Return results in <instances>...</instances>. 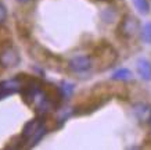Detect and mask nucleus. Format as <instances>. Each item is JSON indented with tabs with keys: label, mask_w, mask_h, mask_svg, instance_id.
<instances>
[{
	"label": "nucleus",
	"mask_w": 151,
	"mask_h": 150,
	"mask_svg": "<svg viewBox=\"0 0 151 150\" xmlns=\"http://www.w3.org/2000/svg\"><path fill=\"white\" fill-rule=\"evenodd\" d=\"M22 88H24V82L18 77L0 82V100L4 99V97H7L10 95H14L17 92H21Z\"/></svg>",
	"instance_id": "7ed1b4c3"
},
{
	"label": "nucleus",
	"mask_w": 151,
	"mask_h": 150,
	"mask_svg": "<svg viewBox=\"0 0 151 150\" xmlns=\"http://www.w3.org/2000/svg\"><path fill=\"white\" fill-rule=\"evenodd\" d=\"M139 28H140V25H139L137 18L130 15V14H128V15H125L124 18H122V22L119 25L118 31L124 38H128L129 39V38H133L137 33Z\"/></svg>",
	"instance_id": "f03ea898"
},
{
	"label": "nucleus",
	"mask_w": 151,
	"mask_h": 150,
	"mask_svg": "<svg viewBox=\"0 0 151 150\" xmlns=\"http://www.w3.org/2000/svg\"><path fill=\"white\" fill-rule=\"evenodd\" d=\"M7 18V10H6L4 4L0 1V24H3Z\"/></svg>",
	"instance_id": "f8f14e48"
},
{
	"label": "nucleus",
	"mask_w": 151,
	"mask_h": 150,
	"mask_svg": "<svg viewBox=\"0 0 151 150\" xmlns=\"http://www.w3.org/2000/svg\"><path fill=\"white\" fill-rule=\"evenodd\" d=\"M18 1H21V3H27V1H31V0H18Z\"/></svg>",
	"instance_id": "ddd939ff"
},
{
	"label": "nucleus",
	"mask_w": 151,
	"mask_h": 150,
	"mask_svg": "<svg viewBox=\"0 0 151 150\" xmlns=\"http://www.w3.org/2000/svg\"><path fill=\"white\" fill-rule=\"evenodd\" d=\"M46 133V127L42 120H32L29 122L25 124V127L22 129V142L28 143V146H35L37 142Z\"/></svg>",
	"instance_id": "f257e3e1"
},
{
	"label": "nucleus",
	"mask_w": 151,
	"mask_h": 150,
	"mask_svg": "<svg viewBox=\"0 0 151 150\" xmlns=\"http://www.w3.org/2000/svg\"><path fill=\"white\" fill-rule=\"evenodd\" d=\"M19 63V54L18 51L9 46L6 47L1 53H0V64L4 67V68H11V67H15L17 64Z\"/></svg>",
	"instance_id": "20e7f679"
},
{
	"label": "nucleus",
	"mask_w": 151,
	"mask_h": 150,
	"mask_svg": "<svg viewBox=\"0 0 151 150\" xmlns=\"http://www.w3.org/2000/svg\"><path fill=\"white\" fill-rule=\"evenodd\" d=\"M130 78H132V72L128 68H119L112 74V79L115 81H129Z\"/></svg>",
	"instance_id": "6e6552de"
},
{
	"label": "nucleus",
	"mask_w": 151,
	"mask_h": 150,
	"mask_svg": "<svg viewBox=\"0 0 151 150\" xmlns=\"http://www.w3.org/2000/svg\"><path fill=\"white\" fill-rule=\"evenodd\" d=\"M148 122H150V127H151V117H150V120H148Z\"/></svg>",
	"instance_id": "4468645a"
},
{
	"label": "nucleus",
	"mask_w": 151,
	"mask_h": 150,
	"mask_svg": "<svg viewBox=\"0 0 151 150\" xmlns=\"http://www.w3.org/2000/svg\"><path fill=\"white\" fill-rule=\"evenodd\" d=\"M93 67V61L89 56H76L69 61V68L73 72H86Z\"/></svg>",
	"instance_id": "39448f33"
},
{
	"label": "nucleus",
	"mask_w": 151,
	"mask_h": 150,
	"mask_svg": "<svg viewBox=\"0 0 151 150\" xmlns=\"http://www.w3.org/2000/svg\"><path fill=\"white\" fill-rule=\"evenodd\" d=\"M133 111L136 114L137 120L142 122H147L151 117V109L147 104H136L133 107Z\"/></svg>",
	"instance_id": "0eeeda50"
},
{
	"label": "nucleus",
	"mask_w": 151,
	"mask_h": 150,
	"mask_svg": "<svg viewBox=\"0 0 151 150\" xmlns=\"http://www.w3.org/2000/svg\"><path fill=\"white\" fill-rule=\"evenodd\" d=\"M132 3L140 14H148V11H150V4H148L147 0H132Z\"/></svg>",
	"instance_id": "1a4fd4ad"
},
{
	"label": "nucleus",
	"mask_w": 151,
	"mask_h": 150,
	"mask_svg": "<svg viewBox=\"0 0 151 150\" xmlns=\"http://www.w3.org/2000/svg\"><path fill=\"white\" fill-rule=\"evenodd\" d=\"M140 35H142V39L147 43H151V22H147L143 25L142 31H140Z\"/></svg>",
	"instance_id": "9b49d317"
},
{
	"label": "nucleus",
	"mask_w": 151,
	"mask_h": 150,
	"mask_svg": "<svg viewBox=\"0 0 151 150\" xmlns=\"http://www.w3.org/2000/svg\"><path fill=\"white\" fill-rule=\"evenodd\" d=\"M58 91H60V93H61L63 97L68 99V97H71L73 93V85L69 83V82H63V83H61V88H60Z\"/></svg>",
	"instance_id": "9d476101"
},
{
	"label": "nucleus",
	"mask_w": 151,
	"mask_h": 150,
	"mask_svg": "<svg viewBox=\"0 0 151 150\" xmlns=\"http://www.w3.org/2000/svg\"><path fill=\"white\" fill-rule=\"evenodd\" d=\"M137 71H139V75L144 81H150L151 79V64L147 59L137 60Z\"/></svg>",
	"instance_id": "423d86ee"
}]
</instances>
